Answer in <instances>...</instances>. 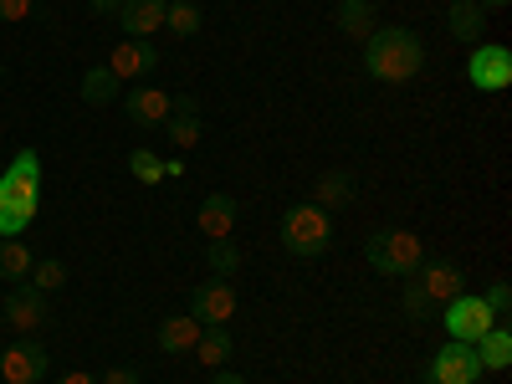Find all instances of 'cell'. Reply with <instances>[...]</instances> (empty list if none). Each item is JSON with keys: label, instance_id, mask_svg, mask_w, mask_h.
Here are the masks:
<instances>
[{"label": "cell", "instance_id": "cell-29", "mask_svg": "<svg viewBox=\"0 0 512 384\" xmlns=\"http://www.w3.org/2000/svg\"><path fill=\"white\" fill-rule=\"evenodd\" d=\"M67 282V267L57 262V256H41V262L31 267V287H41V292H57Z\"/></svg>", "mask_w": 512, "mask_h": 384}, {"label": "cell", "instance_id": "cell-16", "mask_svg": "<svg viewBox=\"0 0 512 384\" xmlns=\"http://www.w3.org/2000/svg\"><path fill=\"white\" fill-rule=\"evenodd\" d=\"M169 98L164 88H134L123 98V113H128V123L134 128H164V118H169Z\"/></svg>", "mask_w": 512, "mask_h": 384}, {"label": "cell", "instance_id": "cell-2", "mask_svg": "<svg viewBox=\"0 0 512 384\" xmlns=\"http://www.w3.org/2000/svg\"><path fill=\"white\" fill-rule=\"evenodd\" d=\"M425 67V47L410 26H379L364 41V72L374 82H410Z\"/></svg>", "mask_w": 512, "mask_h": 384}, {"label": "cell", "instance_id": "cell-35", "mask_svg": "<svg viewBox=\"0 0 512 384\" xmlns=\"http://www.w3.org/2000/svg\"><path fill=\"white\" fill-rule=\"evenodd\" d=\"M88 6H93V11H98V16H113V11H118V6H123V0H88Z\"/></svg>", "mask_w": 512, "mask_h": 384}, {"label": "cell", "instance_id": "cell-38", "mask_svg": "<svg viewBox=\"0 0 512 384\" xmlns=\"http://www.w3.org/2000/svg\"><path fill=\"white\" fill-rule=\"evenodd\" d=\"M0 77H6V67H0Z\"/></svg>", "mask_w": 512, "mask_h": 384}, {"label": "cell", "instance_id": "cell-5", "mask_svg": "<svg viewBox=\"0 0 512 384\" xmlns=\"http://www.w3.org/2000/svg\"><path fill=\"white\" fill-rule=\"evenodd\" d=\"M466 82L477 93H507L512 88V47L502 41H477L472 62H466Z\"/></svg>", "mask_w": 512, "mask_h": 384}, {"label": "cell", "instance_id": "cell-34", "mask_svg": "<svg viewBox=\"0 0 512 384\" xmlns=\"http://www.w3.org/2000/svg\"><path fill=\"white\" fill-rule=\"evenodd\" d=\"M185 175V159H164V180H180Z\"/></svg>", "mask_w": 512, "mask_h": 384}, {"label": "cell", "instance_id": "cell-10", "mask_svg": "<svg viewBox=\"0 0 512 384\" xmlns=\"http://www.w3.org/2000/svg\"><path fill=\"white\" fill-rule=\"evenodd\" d=\"M52 359L41 344H31V338H21V344H11L6 354H0V379L6 384H36V379H47Z\"/></svg>", "mask_w": 512, "mask_h": 384}, {"label": "cell", "instance_id": "cell-15", "mask_svg": "<svg viewBox=\"0 0 512 384\" xmlns=\"http://www.w3.org/2000/svg\"><path fill=\"white\" fill-rule=\"evenodd\" d=\"M154 344H159V354H169V359L195 354V344H200V323H195L190 313H169V318H159Z\"/></svg>", "mask_w": 512, "mask_h": 384}, {"label": "cell", "instance_id": "cell-33", "mask_svg": "<svg viewBox=\"0 0 512 384\" xmlns=\"http://www.w3.org/2000/svg\"><path fill=\"white\" fill-rule=\"evenodd\" d=\"M210 384H251V379L236 374V369H216V374H210Z\"/></svg>", "mask_w": 512, "mask_h": 384}, {"label": "cell", "instance_id": "cell-31", "mask_svg": "<svg viewBox=\"0 0 512 384\" xmlns=\"http://www.w3.org/2000/svg\"><path fill=\"white\" fill-rule=\"evenodd\" d=\"M26 16H31V0H0V21H6V26H16Z\"/></svg>", "mask_w": 512, "mask_h": 384}, {"label": "cell", "instance_id": "cell-30", "mask_svg": "<svg viewBox=\"0 0 512 384\" xmlns=\"http://www.w3.org/2000/svg\"><path fill=\"white\" fill-rule=\"evenodd\" d=\"M482 303L492 308L497 323H507V318H512V287H507V282H492V287L482 292Z\"/></svg>", "mask_w": 512, "mask_h": 384}, {"label": "cell", "instance_id": "cell-7", "mask_svg": "<svg viewBox=\"0 0 512 384\" xmlns=\"http://www.w3.org/2000/svg\"><path fill=\"white\" fill-rule=\"evenodd\" d=\"M441 323H446V333L456 338V344H477L497 318H492V308L482 303L477 292H461V297H451V303L441 308Z\"/></svg>", "mask_w": 512, "mask_h": 384}, {"label": "cell", "instance_id": "cell-26", "mask_svg": "<svg viewBox=\"0 0 512 384\" xmlns=\"http://www.w3.org/2000/svg\"><path fill=\"white\" fill-rule=\"evenodd\" d=\"M200 6H195V0H169V16H164V31H175L180 41H190L195 31H200Z\"/></svg>", "mask_w": 512, "mask_h": 384}, {"label": "cell", "instance_id": "cell-8", "mask_svg": "<svg viewBox=\"0 0 512 384\" xmlns=\"http://www.w3.org/2000/svg\"><path fill=\"white\" fill-rule=\"evenodd\" d=\"M190 318H195L200 328H231V318H236V287H231L226 277L200 282V287L190 292Z\"/></svg>", "mask_w": 512, "mask_h": 384}, {"label": "cell", "instance_id": "cell-9", "mask_svg": "<svg viewBox=\"0 0 512 384\" xmlns=\"http://www.w3.org/2000/svg\"><path fill=\"white\" fill-rule=\"evenodd\" d=\"M0 313H6V323H11L21 338H31L36 328H47V323H52V303H47V292L31 287V282H16V287H11V297L0 303Z\"/></svg>", "mask_w": 512, "mask_h": 384}, {"label": "cell", "instance_id": "cell-3", "mask_svg": "<svg viewBox=\"0 0 512 384\" xmlns=\"http://www.w3.org/2000/svg\"><path fill=\"white\" fill-rule=\"evenodd\" d=\"M364 262L379 272V277H415L420 262H425V246L415 231L405 226H379L364 236Z\"/></svg>", "mask_w": 512, "mask_h": 384}, {"label": "cell", "instance_id": "cell-17", "mask_svg": "<svg viewBox=\"0 0 512 384\" xmlns=\"http://www.w3.org/2000/svg\"><path fill=\"white\" fill-rule=\"evenodd\" d=\"M164 134L175 149H195L200 134H205V123H200V103L195 98H175L169 103V118H164Z\"/></svg>", "mask_w": 512, "mask_h": 384}, {"label": "cell", "instance_id": "cell-37", "mask_svg": "<svg viewBox=\"0 0 512 384\" xmlns=\"http://www.w3.org/2000/svg\"><path fill=\"white\" fill-rule=\"evenodd\" d=\"M477 6H482V11H507L512 0H477Z\"/></svg>", "mask_w": 512, "mask_h": 384}, {"label": "cell", "instance_id": "cell-18", "mask_svg": "<svg viewBox=\"0 0 512 384\" xmlns=\"http://www.w3.org/2000/svg\"><path fill=\"white\" fill-rule=\"evenodd\" d=\"M313 195H318L313 205H318V210H328V216H333V210L354 205V195H359V180L349 175V169H328V175H318Z\"/></svg>", "mask_w": 512, "mask_h": 384}, {"label": "cell", "instance_id": "cell-13", "mask_svg": "<svg viewBox=\"0 0 512 384\" xmlns=\"http://www.w3.org/2000/svg\"><path fill=\"white\" fill-rule=\"evenodd\" d=\"M415 282H420V292L431 297L436 308H446L451 297H461V292H466V272H461L456 262H420Z\"/></svg>", "mask_w": 512, "mask_h": 384}, {"label": "cell", "instance_id": "cell-39", "mask_svg": "<svg viewBox=\"0 0 512 384\" xmlns=\"http://www.w3.org/2000/svg\"><path fill=\"white\" fill-rule=\"evenodd\" d=\"M0 323H6V313H0Z\"/></svg>", "mask_w": 512, "mask_h": 384}, {"label": "cell", "instance_id": "cell-12", "mask_svg": "<svg viewBox=\"0 0 512 384\" xmlns=\"http://www.w3.org/2000/svg\"><path fill=\"white\" fill-rule=\"evenodd\" d=\"M123 36H134V41H149L154 31H164V16H169V0H123V6L113 11Z\"/></svg>", "mask_w": 512, "mask_h": 384}, {"label": "cell", "instance_id": "cell-20", "mask_svg": "<svg viewBox=\"0 0 512 384\" xmlns=\"http://www.w3.org/2000/svg\"><path fill=\"white\" fill-rule=\"evenodd\" d=\"M338 31L354 36V41H369L379 31V11H374V0H338Z\"/></svg>", "mask_w": 512, "mask_h": 384}, {"label": "cell", "instance_id": "cell-24", "mask_svg": "<svg viewBox=\"0 0 512 384\" xmlns=\"http://www.w3.org/2000/svg\"><path fill=\"white\" fill-rule=\"evenodd\" d=\"M31 251L16 241V236H0V277H6V282H26L31 277Z\"/></svg>", "mask_w": 512, "mask_h": 384}, {"label": "cell", "instance_id": "cell-28", "mask_svg": "<svg viewBox=\"0 0 512 384\" xmlns=\"http://www.w3.org/2000/svg\"><path fill=\"white\" fill-rule=\"evenodd\" d=\"M128 175H134L139 185H159L164 180V159L154 149H134V154H128Z\"/></svg>", "mask_w": 512, "mask_h": 384}, {"label": "cell", "instance_id": "cell-6", "mask_svg": "<svg viewBox=\"0 0 512 384\" xmlns=\"http://www.w3.org/2000/svg\"><path fill=\"white\" fill-rule=\"evenodd\" d=\"M482 379V359H477V344H441L425 364V384H477Z\"/></svg>", "mask_w": 512, "mask_h": 384}, {"label": "cell", "instance_id": "cell-1", "mask_svg": "<svg viewBox=\"0 0 512 384\" xmlns=\"http://www.w3.org/2000/svg\"><path fill=\"white\" fill-rule=\"evenodd\" d=\"M41 210V154L16 149V159L0 169V236H21Z\"/></svg>", "mask_w": 512, "mask_h": 384}, {"label": "cell", "instance_id": "cell-21", "mask_svg": "<svg viewBox=\"0 0 512 384\" xmlns=\"http://www.w3.org/2000/svg\"><path fill=\"white\" fill-rule=\"evenodd\" d=\"M477 359H482V369H492V374H502V369L512 364V328H507V323H492V328L477 338Z\"/></svg>", "mask_w": 512, "mask_h": 384}, {"label": "cell", "instance_id": "cell-32", "mask_svg": "<svg viewBox=\"0 0 512 384\" xmlns=\"http://www.w3.org/2000/svg\"><path fill=\"white\" fill-rule=\"evenodd\" d=\"M98 384H144V379H139V369H108Z\"/></svg>", "mask_w": 512, "mask_h": 384}, {"label": "cell", "instance_id": "cell-11", "mask_svg": "<svg viewBox=\"0 0 512 384\" xmlns=\"http://www.w3.org/2000/svg\"><path fill=\"white\" fill-rule=\"evenodd\" d=\"M108 72H113L118 82H139V77L159 72V52H154V41H134V36H123L118 47H113V57H108Z\"/></svg>", "mask_w": 512, "mask_h": 384}, {"label": "cell", "instance_id": "cell-23", "mask_svg": "<svg viewBox=\"0 0 512 384\" xmlns=\"http://www.w3.org/2000/svg\"><path fill=\"white\" fill-rule=\"evenodd\" d=\"M118 88H123V82L108 72V62L103 67H88V72H82V103H88V108H108L113 98H118Z\"/></svg>", "mask_w": 512, "mask_h": 384}, {"label": "cell", "instance_id": "cell-36", "mask_svg": "<svg viewBox=\"0 0 512 384\" xmlns=\"http://www.w3.org/2000/svg\"><path fill=\"white\" fill-rule=\"evenodd\" d=\"M57 384H98V379H93V374H82V369H72V374H62Z\"/></svg>", "mask_w": 512, "mask_h": 384}, {"label": "cell", "instance_id": "cell-22", "mask_svg": "<svg viewBox=\"0 0 512 384\" xmlns=\"http://www.w3.org/2000/svg\"><path fill=\"white\" fill-rule=\"evenodd\" d=\"M236 354V338L231 328H200V344H195V359L205 369H226V359Z\"/></svg>", "mask_w": 512, "mask_h": 384}, {"label": "cell", "instance_id": "cell-25", "mask_svg": "<svg viewBox=\"0 0 512 384\" xmlns=\"http://www.w3.org/2000/svg\"><path fill=\"white\" fill-rule=\"evenodd\" d=\"M400 303H405V318H410V323H431V318H441V308L420 292L415 277H400Z\"/></svg>", "mask_w": 512, "mask_h": 384}, {"label": "cell", "instance_id": "cell-4", "mask_svg": "<svg viewBox=\"0 0 512 384\" xmlns=\"http://www.w3.org/2000/svg\"><path fill=\"white\" fill-rule=\"evenodd\" d=\"M282 246L292 256H323L333 246V221H328V210H318L313 200L303 205H292L287 216H282Z\"/></svg>", "mask_w": 512, "mask_h": 384}, {"label": "cell", "instance_id": "cell-27", "mask_svg": "<svg viewBox=\"0 0 512 384\" xmlns=\"http://www.w3.org/2000/svg\"><path fill=\"white\" fill-rule=\"evenodd\" d=\"M205 262H210V272H216V277H236L241 272V246L231 236H221V241L205 246Z\"/></svg>", "mask_w": 512, "mask_h": 384}, {"label": "cell", "instance_id": "cell-14", "mask_svg": "<svg viewBox=\"0 0 512 384\" xmlns=\"http://www.w3.org/2000/svg\"><path fill=\"white\" fill-rule=\"evenodd\" d=\"M236 216H241L236 195H205L195 210V226L205 241H221V236H236Z\"/></svg>", "mask_w": 512, "mask_h": 384}, {"label": "cell", "instance_id": "cell-19", "mask_svg": "<svg viewBox=\"0 0 512 384\" xmlns=\"http://www.w3.org/2000/svg\"><path fill=\"white\" fill-rule=\"evenodd\" d=\"M446 31L456 41H466V47H477L482 31H487V11L477 6V0H451V11H446Z\"/></svg>", "mask_w": 512, "mask_h": 384}]
</instances>
